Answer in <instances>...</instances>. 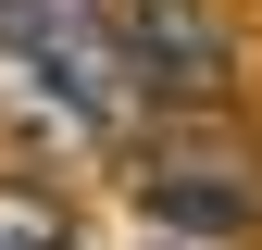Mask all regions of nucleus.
Wrapping results in <instances>:
<instances>
[{
  "label": "nucleus",
  "instance_id": "3",
  "mask_svg": "<svg viewBox=\"0 0 262 250\" xmlns=\"http://www.w3.org/2000/svg\"><path fill=\"white\" fill-rule=\"evenodd\" d=\"M138 200H150V225H175V238H200V250H250L262 238V163L138 150Z\"/></svg>",
  "mask_w": 262,
  "mask_h": 250
},
{
  "label": "nucleus",
  "instance_id": "1",
  "mask_svg": "<svg viewBox=\"0 0 262 250\" xmlns=\"http://www.w3.org/2000/svg\"><path fill=\"white\" fill-rule=\"evenodd\" d=\"M0 75L62 138H125L138 125V75H125V38L100 0H0Z\"/></svg>",
  "mask_w": 262,
  "mask_h": 250
},
{
  "label": "nucleus",
  "instance_id": "2",
  "mask_svg": "<svg viewBox=\"0 0 262 250\" xmlns=\"http://www.w3.org/2000/svg\"><path fill=\"white\" fill-rule=\"evenodd\" d=\"M113 38H125V75H138L150 113H212L225 100V25H212V0H113Z\"/></svg>",
  "mask_w": 262,
  "mask_h": 250
},
{
  "label": "nucleus",
  "instance_id": "4",
  "mask_svg": "<svg viewBox=\"0 0 262 250\" xmlns=\"http://www.w3.org/2000/svg\"><path fill=\"white\" fill-rule=\"evenodd\" d=\"M0 250H75V225L50 213V187H0Z\"/></svg>",
  "mask_w": 262,
  "mask_h": 250
}]
</instances>
